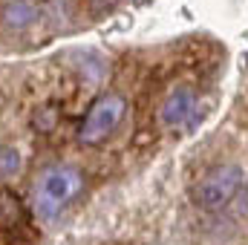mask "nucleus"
I'll list each match as a JSON object with an SVG mask.
<instances>
[{
    "label": "nucleus",
    "mask_w": 248,
    "mask_h": 245,
    "mask_svg": "<svg viewBox=\"0 0 248 245\" xmlns=\"http://www.w3.org/2000/svg\"><path fill=\"white\" fill-rule=\"evenodd\" d=\"M84 173L72 165H55L41 173V179L32 187V208L41 219L52 222L81 196Z\"/></svg>",
    "instance_id": "f257e3e1"
},
{
    "label": "nucleus",
    "mask_w": 248,
    "mask_h": 245,
    "mask_svg": "<svg viewBox=\"0 0 248 245\" xmlns=\"http://www.w3.org/2000/svg\"><path fill=\"white\" fill-rule=\"evenodd\" d=\"M246 184V168L237 165V162H225V165H217L211 168L193 187V202L196 208L214 214V211H222L237 193L240 187Z\"/></svg>",
    "instance_id": "f03ea898"
},
{
    "label": "nucleus",
    "mask_w": 248,
    "mask_h": 245,
    "mask_svg": "<svg viewBox=\"0 0 248 245\" xmlns=\"http://www.w3.org/2000/svg\"><path fill=\"white\" fill-rule=\"evenodd\" d=\"M124 113H127V98H124L122 92H104V95H98L90 104V110H87V116L81 122V130H78L81 144H90V147L104 144L116 133V127L122 124Z\"/></svg>",
    "instance_id": "7ed1b4c3"
},
{
    "label": "nucleus",
    "mask_w": 248,
    "mask_h": 245,
    "mask_svg": "<svg viewBox=\"0 0 248 245\" xmlns=\"http://www.w3.org/2000/svg\"><path fill=\"white\" fill-rule=\"evenodd\" d=\"M193 110H196V92L190 87H176L165 98V104L159 110V122H162V127H168V130L185 127L190 122V116H193Z\"/></svg>",
    "instance_id": "20e7f679"
},
{
    "label": "nucleus",
    "mask_w": 248,
    "mask_h": 245,
    "mask_svg": "<svg viewBox=\"0 0 248 245\" xmlns=\"http://www.w3.org/2000/svg\"><path fill=\"white\" fill-rule=\"evenodd\" d=\"M38 20V9L29 0H12L3 6V23L12 29H26Z\"/></svg>",
    "instance_id": "39448f33"
},
{
    "label": "nucleus",
    "mask_w": 248,
    "mask_h": 245,
    "mask_svg": "<svg viewBox=\"0 0 248 245\" xmlns=\"http://www.w3.org/2000/svg\"><path fill=\"white\" fill-rule=\"evenodd\" d=\"M20 168H23L20 150H15V147H3V150H0V176L12 179V176L20 173Z\"/></svg>",
    "instance_id": "423d86ee"
},
{
    "label": "nucleus",
    "mask_w": 248,
    "mask_h": 245,
    "mask_svg": "<svg viewBox=\"0 0 248 245\" xmlns=\"http://www.w3.org/2000/svg\"><path fill=\"white\" fill-rule=\"evenodd\" d=\"M84 3H87L90 9H95V12H110L119 0H84Z\"/></svg>",
    "instance_id": "0eeeda50"
},
{
    "label": "nucleus",
    "mask_w": 248,
    "mask_h": 245,
    "mask_svg": "<svg viewBox=\"0 0 248 245\" xmlns=\"http://www.w3.org/2000/svg\"><path fill=\"white\" fill-rule=\"evenodd\" d=\"M133 6H147V3H153V0H130Z\"/></svg>",
    "instance_id": "6e6552de"
}]
</instances>
